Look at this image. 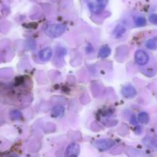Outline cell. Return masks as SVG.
I'll return each instance as SVG.
<instances>
[{
	"label": "cell",
	"instance_id": "7c38bea8",
	"mask_svg": "<svg viewBox=\"0 0 157 157\" xmlns=\"http://www.w3.org/2000/svg\"><path fill=\"white\" fill-rule=\"evenodd\" d=\"M146 46L149 49H155L156 48V40H155V39H149L146 42Z\"/></svg>",
	"mask_w": 157,
	"mask_h": 157
},
{
	"label": "cell",
	"instance_id": "277c9868",
	"mask_svg": "<svg viewBox=\"0 0 157 157\" xmlns=\"http://www.w3.org/2000/svg\"><path fill=\"white\" fill-rule=\"evenodd\" d=\"M80 152V146L78 143H72L68 146L65 152V157H78Z\"/></svg>",
	"mask_w": 157,
	"mask_h": 157
},
{
	"label": "cell",
	"instance_id": "9a60e30c",
	"mask_svg": "<svg viewBox=\"0 0 157 157\" xmlns=\"http://www.w3.org/2000/svg\"><path fill=\"white\" fill-rule=\"evenodd\" d=\"M149 20L151 23L154 24V25H157V15L156 14H152L149 16Z\"/></svg>",
	"mask_w": 157,
	"mask_h": 157
},
{
	"label": "cell",
	"instance_id": "52a82bcc",
	"mask_svg": "<svg viewBox=\"0 0 157 157\" xmlns=\"http://www.w3.org/2000/svg\"><path fill=\"white\" fill-rule=\"evenodd\" d=\"M52 50L50 48H45V49H42L39 53V59L43 61H49L52 56Z\"/></svg>",
	"mask_w": 157,
	"mask_h": 157
},
{
	"label": "cell",
	"instance_id": "3957f363",
	"mask_svg": "<svg viewBox=\"0 0 157 157\" xmlns=\"http://www.w3.org/2000/svg\"><path fill=\"white\" fill-rule=\"evenodd\" d=\"M94 146L98 149L101 151H105L111 149L115 145V141L108 139H104V140H98L93 143Z\"/></svg>",
	"mask_w": 157,
	"mask_h": 157
},
{
	"label": "cell",
	"instance_id": "5b68a950",
	"mask_svg": "<svg viewBox=\"0 0 157 157\" xmlns=\"http://www.w3.org/2000/svg\"><path fill=\"white\" fill-rule=\"evenodd\" d=\"M135 60L140 66H145L149 62V56L145 51L138 50L135 53Z\"/></svg>",
	"mask_w": 157,
	"mask_h": 157
},
{
	"label": "cell",
	"instance_id": "8992f818",
	"mask_svg": "<svg viewBox=\"0 0 157 157\" xmlns=\"http://www.w3.org/2000/svg\"><path fill=\"white\" fill-rule=\"evenodd\" d=\"M122 94L125 98L130 99L136 95V90L132 85H126L122 89Z\"/></svg>",
	"mask_w": 157,
	"mask_h": 157
},
{
	"label": "cell",
	"instance_id": "6da1fadb",
	"mask_svg": "<svg viewBox=\"0 0 157 157\" xmlns=\"http://www.w3.org/2000/svg\"><path fill=\"white\" fill-rule=\"evenodd\" d=\"M108 1L109 0H87V5L92 13L99 14L105 8Z\"/></svg>",
	"mask_w": 157,
	"mask_h": 157
},
{
	"label": "cell",
	"instance_id": "30bf717a",
	"mask_svg": "<svg viewBox=\"0 0 157 157\" xmlns=\"http://www.w3.org/2000/svg\"><path fill=\"white\" fill-rule=\"evenodd\" d=\"M138 120L143 124H147L149 122V116L146 112H142L139 114Z\"/></svg>",
	"mask_w": 157,
	"mask_h": 157
},
{
	"label": "cell",
	"instance_id": "2e32d148",
	"mask_svg": "<svg viewBox=\"0 0 157 157\" xmlns=\"http://www.w3.org/2000/svg\"><path fill=\"white\" fill-rule=\"evenodd\" d=\"M131 123H132V124H136L137 123L136 118L134 116L131 118Z\"/></svg>",
	"mask_w": 157,
	"mask_h": 157
},
{
	"label": "cell",
	"instance_id": "4fadbf2b",
	"mask_svg": "<svg viewBox=\"0 0 157 157\" xmlns=\"http://www.w3.org/2000/svg\"><path fill=\"white\" fill-rule=\"evenodd\" d=\"M10 116H11V118L13 120H19V119H21L22 117V113L17 109L13 110L10 113Z\"/></svg>",
	"mask_w": 157,
	"mask_h": 157
},
{
	"label": "cell",
	"instance_id": "5bb4252c",
	"mask_svg": "<svg viewBox=\"0 0 157 157\" xmlns=\"http://www.w3.org/2000/svg\"><path fill=\"white\" fill-rule=\"evenodd\" d=\"M135 23L137 26H144L146 24V20L144 17L138 16L135 19Z\"/></svg>",
	"mask_w": 157,
	"mask_h": 157
},
{
	"label": "cell",
	"instance_id": "8fae6325",
	"mask_svg": "<svg viewBox=\"0 0 157 157\" xmlns=\"http://www.w3.org/2000/svg\"><path fill=\"white\" fill-rule=\"evenodd\" d=\"M111 52V49L108 46H103L100 49L99 52V56L101 58H106L107 56H109Z\"/></svg>",
	"mask_w": 157,
	"mask_h": 157
},
{
	"label": "cell",
	"instance_id": "7a4b0ae2",
	"mask_svg": "<svg viewBox=\"0 0 157 157\" xmlns=\"http://www.w3.org/2000/svg\"><path fill=\"white\" fill-rule=\"evenodd\" d=\"M66 31V26L61 24H52L46 27L45 33L48 36L52 38H56L62 36Z\"/></svg>",
	"mask_w": 157,
	"mask_h": 157
},
{
	"label": "cell",
	"instance_id": "9c48e42d",
	"mask_svg": "<svg viewBox=\"0 0 157 157\" xmlns=\"http://www.w3.org/2000/svg\"><path fill=\"white\" fill-rule=\"evenodd\" d=\"M126 32V28L122 25H118L113 31V36L116 38H120L123 36Z\"/></svg>",
	"mask_w": 157,
	"mask_h": 157
},
{
	"label": "cell",
	"instance_id": "ba28073f",
	"mask_svg": "<svg viewBox=\"0 0 157 157\" xmlns=\"http://www.w3.org/2000/svg\"><path fill=\"white\" fill-rule=\"evenodd\" d=\"M64 108L62 105H56L52 109V115L54 117H59L62 116L64 114Z\"/></svg>",
	"mask_w": 157,
	"mask_h": 157
}]
</instances>
